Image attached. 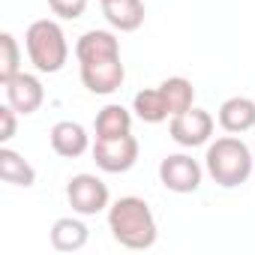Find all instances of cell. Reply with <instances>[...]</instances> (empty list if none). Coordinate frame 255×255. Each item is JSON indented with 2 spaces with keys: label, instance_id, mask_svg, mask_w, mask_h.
Instances as JSON below:
<instances>
[{
  "label": "cell",
  "instance_id": "cell-22",
  "mask_svg": "<svg viewBox=\"0 0 255 255\" xmlns=\"http://www.w3.org/2000/svg\"><path fill=\"white\" fill-rule=\"evenodd\" d=\"M252 150H255V147H252Z\"/></svg>",
  "mask_w": 255,
  "mask_h": 255
},
{
  "label": "cell",
  "instance_id": "cell-15",
  "mask_svg": "<svg viewBox=\"0 0 255 255\" xmlns=\"http://www.w3.org/2000/svg\"><path fill=\"white\" fill-rule=\"evenodd\" d=\"M93 132H96V138H114V135L132 132V111L117 102H108L105 108H99V114L93 120Z\"/></svg>",
  "mask_w": 255,
  "mask_h": 255
},
{
  "label": "cell",
  "instance_id": "cell-1",
  "mask_svg": "<svg viewBox=\"0 0 255 255\" xmlns=\"http://www.w3.org/2000/svg\"><path fill=\"white\" fill-rule=\"evenodd\" d=\"M81 84L96 96H111L126 81V66L120 60V39L114 30H87L75 42Z\"/></svg>",
  "mask_w": 255,
  "mask_h": 255
},
{
  "label": "cell",
  "instance_id": "cell-13",
  "mask_svg": "<svg viewBox=\"0 0 255 255\" xmlns=\"http://www.w3.org/2000/svg\"><path fill=\"white\" fill-rule=\"evenodd\" d=\"M48 237H51V246H54L57 252H78V249L87 246L90 228H87L78 216H60V219L51 225Z\"/></svg>",
  "mask_w": 255,
  "mask_h": 255
},
{
  "label": "cell",
  "instance_id": "cell-12",
  "mask_svg": "<svg viewBox=\"0 0 255 255\" xmlns=\"http://www.w3.org/2000/svg\"><path fill=\"white\" fill-rule=\"evenodd\" d=\"M102 15L111 24V30L117 33H132L144 24V0H105L102 3Z\"/></svg>",
  "mask_w": 255,
  "mask_h": 255
},
{
  "label": "cell",
  "instance_id": "cell-3",
  "mask_svg": "<svg viewBox=\"0 0 255 255\" xmlns=\"http://www.w3.org/2000/svg\"><path fill=\"white\" fill-rule=\"evenodd\" d=\"M255 168V150H249V144L240 135H222L216 141L207 144L204 153V171L210 174V180L222 189H237L252 177Z\"/></svg>",
  "mask_w": 255,
  "mask_h": 255
},
{
  "label": "cell",
  "instance_id": "cell-18",
  "mask_svg": "<svg viewBox=\"0 0 255 255\" xmlns=\"http://www.w3.org/2000/svg\"><path fill=\"white\" fill-rule=\"evenodd\" d=\"M18 72H21V45L9 30H3L0 33V84Z\"/></svg>",
  "mask_w": 255,
  "mask_h": 255
},
{
  "label": "cell",
  "instance_id": "cell-4",
  "mask_svg": "<svg viewBox=\"0 0 255 255\" xmlns=\"http://www.w3.org/2000/svg\"><path fill=\"white\" fill-rule=\"evenodd\" d=\"M24 48H27V57L36 66V72H45V75L60 72L69 60L66 33H63L60 21H54V18L33 21L24 33Z\"/></svg>",
  "mask_w": 255,
  "mask_h": 255
},
{
  "label": "cell",
  "instance_id": "cell-10",
  "mask_svg": "<svg viewBox=\"0 0 255 255\" xmlns=\"http://www.w3.org/2000/svg\"><path fill=\"white\" fill-rule=\"evenodd\" d=\"M48 141H51V150L63 159H78L93 147L87 129L75 120H57L48 132Z\"/></svg>",
  "mask_w": 255,
  "mask_h": 255
},
{
  "label": "cell",
  "instance_id": "cell-11",
  "mask_svg": "<svg viewBox=\"0 0 255 255\" xmlns=\"http://www.w3.org/2000/svg\"><path fill=\"white\" fill-rule=\"evenodd\" d=\"M216 120L231 135H243V132L255 129V99H249V96H228L219 105Z\"/></svg>",
  "mask_w": 255,
  "mask_h": 255
},
{
  "label": "cell",
  "instance_id": "cell-8",
  "mask_svg": "<svg viewBox=\"0 0 255 255\" xmlns=\"http://www.w3.org/2000/svg\"><path fill=\"white\" fill-rule=\"evenodd\" d=\"M201 180H204V168L189 153H168L159 162V183L168 192L189 195V192H195L201 186Z\"/></svg>",
  "mask_w": 255,
  "mask_h": 255
},
{
  "label": "cell",
  "instance_id": "cell-21",
  "mask_svg": "<svg viewBox=\"0 0 255 255\" xmlns=\"http://www.w3.org/2000/svg\"><path fill=\"white\" fill-rule=\"evenodd\" d=\"M99 3H105V0H99Z\"/></svg>",
  "mask_w": 255,
  "mask_h": 255
},
{
  "label": "cell",
  "instance_id": "cell-5",
  "mask_svg": "<svg viewBox=\"0 0 255 255\" xmlns=\"http://www.w3.org/2000/svg\"><path fill=\"white\" fill-rule=\"evenodd\" d=\"M138 138L132 132L126 135H114V138H96L90 153L99 171L105 174H126L135 162H138Z\"/></svg>",
  "mask_w": 255,
  "mask_h": 255
},
{
  "label": "cell",
  "instance_id": "cell-20",
  "mask_svg": "<svg viewBox=\"0 0 255 255\" xmlns=\"http://www.w3.org/2000/svg\"><path fill=\"white\" fill-rule=\"evenodd\" d=\"M15 129H18V111L9 102L0 105V144H9L15 138Z\"/></svg>",
  "mask_w": 255,
  "mask_h": 255
},
{
  "label": "cell",
  "instance_id": "cell-2",
  "mask_svg": "<svg viewBox=\"0 0 255 255\" xmlns=\"http://www.w3.org/2000/svg\"><path fill=\"white\" fill-rule=\"evenodd\" d=\"M108 231L126 249H150L159 237L150 204L138 195H123L108 207Z\"/></svg>",
  "mask_w": 255,
  "mask_h": 255
},
{
  "label": "cell",
  "instance_id": "cell-17",
  "mask_svg": "<svg viewBox=\"0 0 255 255\" xmlns=\"http://www.w3.org/2000/svg\"><path fill=\"white\" fill-rule=\"evenodd\" d=\"M159 90H162V96H165V102H168L171 117H174V114H183V111H189V108L195 105V87H192V81L183 78V75L165 78V81L159 84Z\"/></svg>",
  "mask_w": 255,
  "mask_h": 255
},
{
  "label": "cell",
  "instance_id": "cell-7",
  "mask_svg": "<svg viewBox=\"0 0 255 255\" xmlns=\"http://www.w3.org/2000/svg\"><path fill=\"white\" fill-rule=\"evenodd\" d=\"M213 129H216L213 114L204 111V108H195V105L189 111L174 114L168 120V135H171V141L180 144V147H189V150L192 147H201V144H210Z\"/></svg>",
  "mask_w": 255,
  "mask_h": 255
},
{
  "label": "cell",
  "instance_id": "cell-6",
  "mask_svg": "<svg viewBox=\"0 0 255 255\" xmlns=\"http://www.w3.org/2000/svg\"><path fill=\"white\" fill-rule=\"evenodd\" d=\"M66 201L72 207V213L78 216H96L102 210L111 207V192H108V183L96 174H75L69 177L66 183Z\"/></svg>",
  "mask_w": 255,
  "mask_h": 255
},
{
  "label": "cell",
  "instance_id": "cell-9",
  "mask_svg": "<svg viewBox=\"0 0 255 255\" xmlns=\"http://www.w3.org/2000/svg\"><path fill=\"white\" fill-rule=\"evenodd\" d=\"M3 93H6V102H9L21 117L36 114V111L42 108V102H45V87H42L39 75L24 72V69H21L18 75H12L9 81H3Z\"/></svg>",
  "mask_w": 255,
  "mask_h": 255
},
{
  "label": "cell",
  "instance_id": "cell-14",
  "mask_svg": "<svg viewBox=\"0 0 255 255\" xmlns=\"http://www.w3.org/2000/svg\"><path fill=\"white\" fill-rule=\"evenodd\" d=\"M0 177H3V183H9V186L30 189L36 183V168L18 150H12L9 144H3V147H0Z\"/></svg>",
  "mask_w": 255,
  "mask_h": 255
},
{
  "label": "cell",
  "instance_id": "cell-16",
  "mask_svg": "<svg viewBox=\"0 0 255 255\" xmlns=\"http://www.w3.org/2000/svg\"><path fill=\"white\" fill-rule=\"evenodd\" d=\"M132 111L138 120L144 123H162V120H171V111H168V102L162 96L159 87H144L135 93L132 99Z\"/></svg>",
  "mask_w": 255,
  "mask_h": 255
},
{
  "label": "cell",
  "instance_id": "cell-19",
  "mask_svg": "<svg viewBox=\"0 0 255 255\" xmlns=\"http://www.w3.org/2000/svg\"><path fill=\"white\" fill-rule=\"evenodd\" d=\"M90 0H48V9L60 18V21H75L87 12Z\"/></svg>",
  "mask_w": 255,
  "mask_h": 255
}]
</instances>
